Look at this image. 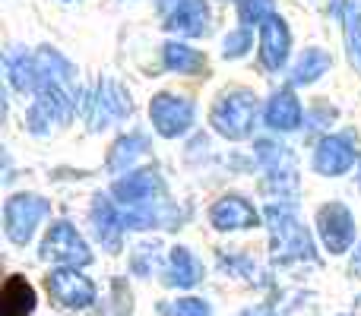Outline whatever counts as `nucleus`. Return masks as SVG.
<instances>
[{
	"mask_svg": "<svg viewBox=\"0 0 361 316\" xmlns=\"http://www.w3.org/2000/svg\"><path fill=\"white\" fill-rule=\"evenodd\" d=\"M269 222V241H273V256L276 263H292V260H314V241L295 215L286 206H269L267 209Z\"/></svg>",
	"mask_w": 361,
	"mask_h": 316,
	"instance_id": "f257e3e1",
	"label": "nucleus"
},
{
	"mask_svg": "<svg viewBox=\"0 0 361 316\" xmlns=\"http://www.w3.org/2000/svg\"><path fill=\"white\" fill-rule=\"evenodd\" d=\"M209 120L225 139L250 137L254 120H257V95L247 92V89H231V92H222L219 95V101L212 105Z\"/></svg>",
	"mask_w": 361,
	"mask_h": 316,
	"instance_id": "f03ea898",
	"label": "nucleus"
},
{
	"mask_svg": "<svg viewBox=\"0 0 361 316\" xmlns=\"http://www.w3.org/2000/svg\"><path fill=\"white\" fill-rule=\"evenodd\" d=\"M80 114L86 118V124L92 130H102L105 124L130 114V95L111 80H99L95 86H89L86 92H80Z\"/></svg>",
	"mask_w": 361,
	"mask_h": 316,
	"instance_id": "7ed1b4c3",
	"label": "nucleus"
},
{
	"mask_svg": "<svg viewBox=\"0 0 361 316\" xmlns=\"http://www.w3.org/2000/svg\"><path fill=\"white\" fill-rule=\"evenodd\" d=\"M44 215H48V203H44L42 196H32V193H19V196L6 199V206H4V228H6V237H10L13 244H25Z\"/></svg>",
	"mask_w": 361,
	"mask_h": 316,
	"instance_id": "20e7f679",
	"label": "nucleus"
},
{
	"mask_svg": "<svg viewBox=\"0 0 361 316\" xmlns=\"http://www.w3.org/2000/svg\"><path fill=\"white\" fill-rule=\"evenodd\" d=\"M42 256L44 260H54V263H63V266L76 269V266H89L92 263V253H89L86 241L80 237V231L67 222H57L51 225L48 237L42 244Z\"/></svg>",
	"mask_w": 361,
	"mask_h": 316,
	"instance_id": "39448f33",
	"label": "nucleus"
},
{
	"mask_svg": "<svg viewBox=\"0 0 361 316\" xmlns=\"http://www.w3.org/2000/svg\"><path fill=\"white\" fill-rule=\"evenodd\" d=\"M149 118H152V127H156L162 137L175 139L180 133L190 130L193 124V105L187 99H180V95H156V99L149 101Z\"/></svg>",
	"mask_w": 361,
	"mask_h": 316,
	"instance_id": "423d86ee",
	"label": "nucleus"
},
{
	"mask_svg": "<svg viewBox=\"0 0 361 316\" xmlns=\"http://www.w3.org/2000/svg\"><path fill=\"white\" fill-rule=\"evenodd\" d=\"M48 294L57 301L61 307H70V310H82L95 301V285L80 275L76 269L63 266V269H54L48 275Z\"/></svg>",
	"mask_w": 361,
	"mask_h": 316,
	"instance_id": "0eeeda50",
	"label": "nucleus"
},
{
	"mask_svg": "<svg viewBox=\"0 0 361 316\" xmlns=\"http://www.w3.org/2000/svg\"><path fill=\"white\" fill-rule=\"evenodd\" d=\"M317 228L330 253H345L355 241V218L343 203H326L317 212Z\"/></svg>",
	"mask_w": 361,
	"mask_h": 316,
	"instance_id": "6e6552de",
	"label": "nucleus"
},
{
	"mask_svg": "<svg viewBox=\"0 0 361 316\" xmlns=\"http://www.w3.org/2000/svg\"><path fill=\"white\" fill-rule=\"evenodd\" d=\"M159 6H162V16H165V29L178 32V35L197 38L209 25L206 0H159Z\"/></svg>",
	"mask_w": 361,
	"mask_h": 316,
	"instance_id": "1a4fd4ad",
	"label": "nucleus"
},
{
	"mask_svg": "<svg viewBox=\"0 0 361 316\" xmlns=\"http://www.w3.org/2000/svg\"><path fill=\"white\" fill-rule=\"evenodd\" d=\"M209 218L219 231H241V228H254V225L260 222L257 209L241 196H222L212 206Z\"/></svg>",
	"mask_w": 361,
	"mask_h": 316,
	"instance_id": "9d476101",
	"label": "nucleus"
},
{
	"mask_svg": "<svg viewBox=\"0 0 361 316\" xmlns=\"http://www.w3.org/2000/svg\"><path fill=\"white\" fill-rule=\"evenodd\" d=\"M288 44H292V35H288V25L282 16H269L263 23V35H260V57L267 70H279L288 57Z\"/></svg>",
	"mask_w": 361,
	"mask_h": 316,
	"instance_id": "9b49d317",
	"label": "nucleus"
},
{
	"mask_svg": "<svg viewBox=\"0 0 361 316\" xmlns=\"http://www.w3.org/2000/svg\"><path fill=\"white\" fill-rule=\"evenodd\" d=\"M92 225H95V234H99V241L105 244L108 250H118L121 247V234H124L127 222H124V212H121L108 196H95Z\"/></svg>",
	"mask_w": 361,
	"mask_h": 316,
	"instance_id": "f8f14e48",
	"label": "nucleus"
},
{
	"mask_svg": "<svg viewBox=\"0 0 361 316\" xmlns=\"http://www.w3.org/2000/svg\"><path fill=\"white\" fill-rule=\"evenodd\" d=\"M352 161H355V152H352V143L345 137H326L320 139L317 152H314V168H317L320 174H343L352 168Z\"/></svg>",
	"mask_w": 361,
	"mask_h": 316,
	"instance_id": "ddd939ff",
	"label": "nucleus"
},
{
	"mask_svg": "<svg viewBox=\"0 0 361 316\" xmlns=\"http://www.w3.org/2000/svg\"><path fill=\"white\" fill-rule=\"evenodd\" d=\"M156 190H159L156 171H152V168H143V171H133V174H127L124 180H118L111 193L118 196V203L137 209V206H146V199H152Z\"/></svg>",
	"mask_w": 361,
	"mask_h": 316,
	"instance_id": "4468645a",
	"label": "nucleus"
},
{
	"mask_svg": "<svg viewBox=\"0 0 361 316\" xmlns=\"http://www.w3.org/2000/svg\"><path fill=\"white\" fill-rule=\"evenodd\" d=\"M35 310V288L23 275H10L0 291V316H29Z\"/></svg>",
	"mask_w": 361,
	"mask_h": 316,
	"instance_id": "2eb2a0df",
	"label": "nucleus"
},
{
	"mask_svg": "<svg viewBox=\"0 0 361 316\" xmlns=\"http://www.w3.org/2000/svg\"><path fill=\"white\" fill-rule=\"evenodd\" d=\"M267 124L273 130H295L301 124V105L298 99L292 95V89H282L269 99L267 105Z\"/></svg>",
	"mask_w": 361,
	"mask_h": 316,
	"instance_id": "dca6fc26",
	"label": "nucleus"
},
{
	"mask_svg": "<svg viewBox=\"0 0 361 316\" xmlns=\"http://www.w3.org/2000/svg\"><path fill=\"white\" fill-rule=\"evenodd\" d=\"M203 275V266L197 263V256L190 253L187 247H175L169 260V272H165V282L175 288H193Z\"/></svg>",
	"mask_w": 361,
	"mask_h": 316,
	"instance_id": "f3484780",
	"label": "nucleus"
},
{
	"mask_svg": "<svg viewBox=\"0 0 361 316\" xmlns=\"http://www.w3.org/2000/svg\"><path fill=\"white\" fill-rule=\"evenodd\" d=\"M162 57H165V67L178 70V73H203V70H206V57L200 54V51L180 44V42H169V44H165Z\"/></svg>",
	"mask_w": 361,
	"mask_h": 316,
	"instance_id": "a211bd4d",
	"label": "nucleus"
},
{
	"mask_svg": "<svg viewBox=\"0 0 361 316\" xmlns=\"http://www.w3.org/2000/svg\"><path fill=\"white\" fill-rule=\"evenodd\" d=\"M326 70H330V54H326V51H320V48H311V51H305V54H301L298 63H295L292 82H298V86H307V82L320 80Z\"/></svg>",
	"mask_w": 361,
	"mask_h": 316,
	"instance_id": "6ab92c4d",
	"label": "nucleus"
},
{
	"mask_svg": "<svg viewBox=\"0 0 361 316\" xmlns=\"http://www.w3.org/2000/svg\"><path fill=\"white\" fill-rule=\"evenodd\" d=\"M343 23H345V44H349V57H352V63L361 70V0H345Z\"/></svg>",
	"mask_w": 361,
	"mask_h": 316,
	"instance_id": "aec40b11",
	"label": "nucleus"
},
{
	"mask_svg": "<svg viewBox=\"0 0 361 316\" xmlns=\"http://www.w3.org/2000/svg\"><path fill=\"white\" fill-rule=\"evenodd\" d=\"M6 70L16 89H35L38 82V57L29 54H6Z\"/></svg>",
	"mask_w": 361,
	"mask_h": 316,
	"instance_id": "412c9836",
	"label": "nucleus"
},
{
	"mask_svg": "<svg viewBox=\"0 0 361 316\" xmlns=\"http://www.w3.org/2000/svg\"><path fill=\"white\" fill-rule=\"evenodd\" d=\"M143 149H146V137H140V133H133V137H127V139H118L111 156H108V168H111V171H121L127 161H133L137 152H143Z\"/></svg>",
	"mask_w": 361,
	"mask_h": 316,
	"instance_id": "4be33fe9",
	"label": "nucleus"
},
{
	"mask_svg": "<svg viewBox=\"0 0 361 316\" xmlns=\"http://www.w3.org/2000/svg\"><path fill=\"white\" fill-rule=\"evenodd\" d=\"M244 25H263L273 16V0H235Z\"/></svg>",
	"mask_w": 361,
	"mask_h": 316,
	"instance_id": "5701e85b",
	"label": "nucleus"
},
{
	"mask_svg": "<svg viewBox=\"0 0 361 316\" xmlns=\"http://www.w3.org/2000/svg\"><path fill=\"white\" fill-rule=\"evenodd\" d=\"M165 316H209V307L197 298H180L175 304H162Z\"/></svg>",
	"mask_w": 361,
	"mask_h": 316,
	"instance_id": "b1692460",
	"label": "nucleus"
},
{
	"mask_svg": "<svg viewBox=\"0 0 361 316\" xmlns=\"http://www.w3.org/2000/svg\"><path fill=\"white\" fill-rule=\"evenodd\" d=\"M247 48H250V35H247V29L231 32V35L225 38V57H241Z\"/></svg>",
	"mask_w": 361,
	"mask_h": 316,
	"instance_id": "393cba45",
	"label": "nucleus"
}]
</instances>
